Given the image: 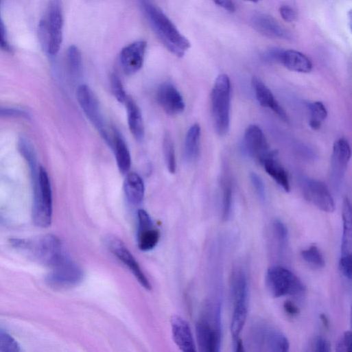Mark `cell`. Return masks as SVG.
<instances>
[{
  "label": "cell",
  "mask_w": 352,
  "mask_h": 352,
  "mask_svg": "<svg viewBox=\"0 0 352 352\" xmlns=\"http://www.w3.org/2000/svg\"><path fill=\"white\" fill-rule=\"evenodd\" d=\"M152 30L167 49L179 58L191 47L189 41L151 0H138Z\"/></svg>",
  "instance_id": "cell-1"
},
{
  "label": "cell",
  "mask_w": 352,
  "mask_h": 352,
  "mask_svg": "<svg viewBox=\"0 0 352 352\" xmlns=\"http://www.w3.org/2000/svg\"><path fill=\"white\" fill-rule=\"evenodd\" d=\"M14 247L27 250L41 263L51 269L69 259L60 239L55 235H47L36 241L14 239Z\"/></svg>",
  "instance_id": "cell-2"
},
{
  "label": "cell",
  "mask_w": 352,
  "mask_h": 352,
  "mask_svg": "<svg viewBox=\"0 0 352 352\" xmlns=\"http://www.w3.org/2000/svg\"><path fill=\"white\" fill-rule=\"evenodd\" d=\"M64 16L62 0H51L38 34L44 50L52 57L60 51L63 41Z\"/></svg>",
  "instance_id": "cell-3"
},
{
  "label": "cell",
  "mask_w": 352,
  "mask_h": 352,
  "mask_svg": "<svg viewBox=\"0 0 352 352\" xmlns=\"http://www.w3.org/2000/svg\"><path fill=\"white\" fill-rule=\"evenodd\" d=\"M231 81L225 75H220L215 80L211 94L213 123L216 133L223 137L230 127Z\"/></svg>",
  "instance_id": "cell-4"
},
{
  "label": "cell",
  "mask_w": 352,
  "mask_h": 352,
  "mask_svg": "<svg viewBox=\"0 0 352 352\" xmlns=\"http://www.w3.org/2000/svg\"><path fill=\"white\" fill-rule=\"evenodd\" d=\"M33 217L41 228L51 226L53 217V196L50 179L46 169L40 167L35 189Z\"/></svg>",
  "instance_id": "cell-5"
},
{
  "label": "cell",
  "mask_w": 352,
  "mask_h": 352,
  "mask_svg": "<svg viewBox=\"0 0 352 352\" xmlns=\"http://www.w3.org/2000/svg\"><path fill=\"white\" fill-rule=\"evenodd\" d=\"M266 283L268 292L274 298L285 295L298 296L305 292V286L296 274L279 266L268 269Z\"/></svg>",
  "instance_id": "cell-6"
},
{
  "label": "cell",
  "mask_w": 352,
  "mask_h": 352,
  "mask_svg": "<svg viewBox=\"0 0 352 352\" xmlns=\"http://www.w3.org/2000/svg\"><path fill=\"white\" fill-rule=\"evenodd\" d=\"M78 99L88 119L111 147L112 139L106 129L99 102L92 90L82 85L78 90Z\"/></svg>",
  "instance_id": "cell-7"
},
{
  "label": "cell",
  "mask_w": 352,
  "mask_h": 352,
  "mask_svg": "<svg viewBox=\"0 0 352 352\" xmlns=\"http://www.w3.org/2000/svg\"><path fill=\"white\" fill-rule=\"evenodd\" d=\"M105 244L108 250L131 271L139 283L150 290L152 285L149 279L124 242L117 237L108 235L105 239Z\"/></svg>",
  "instance_id": "cell-8"
},
{
  "label": "cell",
  "mask_w": 352,
  "mask_h": 352,
  "mask_svg": "<svg viewBox=\"0 0 352 352\" xmlns=\"http://www.w3.org/2000/svg\"><path fill=\"white\" fill-rule=\"evenodd\" d=\"M211 314L200 318L196 327V336L200 351L203 352H217L220 350L221 330L219 316L213 321L210 319Z\"/></svg>",
  "instance_id": "cell-9"
},
{
  "label": "cell",
  "mask_w": 352,
  "mask_h": 352,
  "mask_svg": "<svg viewBox=\"0 0 352 352\" xmlns=\"http://www.w3.org/2000/svg\"><path fill=\"white\" fill-rule=\"evenodd\" d=\"M84 278L82 268L71 258L51 269L47 277L49 285L55 289H65L80 283Z\"/></svg>",
  "instance_id": "cell-10"
},
{
  "label": "cell",
  "mask_w": 352,
  "mask_h": 352,
  "mask_svg": "<svg viewBox=\"0 0 352 352\" xmlns=\"http://www.w3.org/2000/svg\"><path fill=\"white\" fill-rule=\"evenodd\" d=\"M244 141L246 152L261 165L266 159L277 156V152L271 150L262 130L256 125L247 128Z\"/></svg>",
  "instance_id": "cell-11"
},
{
  "label": "cell",
  "mask_w": 352,
  "mask_h": 352,
  "mask_svg": "<svg viewBox=\"0 0 352 352\" xmlns=\"http://www.w3.org/2000/svg\"><path fill=\"white\" fill-rule=\"evenodd\" d=\"M305 198L318 209L333 213L335 210L333 199L327 188L322 182L308 180L303 186Z\"/></svg>",
  "instance_id": "cell-12"
},
{
  "label": "cell",
  "mask_w": 352,
  "mask_h": 352,
  "mask_svg": "<svg viewBox=\"0 0 352 352\" xmlns=\"http://www.w3.org/2000/svg\"><path fill=\"white\" fill-rule=\"evenodd\" d=\"M160 239V232L151 217L143 209L138 211V246L142 251L153 250Z\"/></svg>",
  "instance_id": "cell-13"
},
{
  "label": "cell",
  "mask_w": 352,
  "mask_h": 352,
  "mask_svg": "<svg viewBox=\"0 0 352 352\" xmlns=\"http://www.w3.org/2000/svg\"><path fill=\"white\" fill-rule=\"evenodd\" d=\"M146 48V42L138 41L123 49L120 55V61L127 75H134L141 69Z\"/></svg>",
  "instance_id": "cell-14"
},
{
  "label": "cell",
  "mask_w": 352,
  "mask_h": 352,
  "mask_svg": "<svg viewBox=\"0 0 352 352\" xmlns=\"http://www.w3.org/2000/svg\"><path fill=\"white\" fill-rule=\"evenodd\" d=\"M157 100L163 110L169 115H179L185 108L180 93L170 83H165L161 86L157 92Z\"/></svg>",
  "instance_id": "cell-15"
},
{
  "label": "cell",
  "mask_w": 352,
  "mask_h": 352,
  "mask_svg": "<svg viewBox=\"0 0 352 352\" xmlns=\"http://www.w3.org/2000/svg\"><path fill=\"white\" fill-rule=\"evenodd\" d=\"M253 338L254 342L259 347H266L269 351L285 352L290 348L288 339L277 329L259 328Z\"/></svg>",
  "instance_id": "cell-16"
},
{
  "label": "cell",
  "mask_w": 352,
  "mask_h": 352,
  "mask_svg": "<svg viewBox=\"0 0 352 352\" xmlns=\"http://www.w3.org/2000/svg\"><path fill=\"white\" fill-rule=\"evenodd\" d=\"M173 338L179 349L185 352L196 351V344L189 323L179 316L171 318Z\"/></svg>",
  "instance_id": "cell-17"
},
{
  "label": "cell",
  "mask_w": 352,
  "mask_h": 352,
  "mask_svg": "<svg viewBox=\"0 0 352 352\" xmlns=\"http://www.w3.org/2000/svg\"><path fill=\"white\" fill-rule=\"evenodd\" d=\"M252 86L256 99L262 107L270 109L282 121H288L285 110L276 100L270 90L259 78H253Z\"/></svg>",
  "instance_id": "cell-18"
},
{
  "label": "cell",
  "mask_w": 352,
  "mask_h": 352,
  "mask_svg": "<svg viewBox=\"0 0 352 352\" xmlns=\"http://www.w3.org/2000/svg\"><path fill=\"white\" fill-rule=\"evenodd\" d=\"M251 24L255 31L266 37L285 40L290 38L289 33L268 15L259 14L254 16Z\"/></svg>",
  "instance_id": "cell-19"
},
{
  "label": "cell",
  "mask_w": 352,
  "mask_h": 352,
  "mask_svg": "<svg viewBox=\"0 0 352 352\" xmlns=\"http://www.w3.org/2000/svg\"><path fill=\"white\" fill-rule=\"evenodd\" d=\"M351 155V148L346 139H339L334 143L331 156V168L335 178H342Z\"/></svg>",
  "instance_id": "cell-20"
},
{
  "label": "cell",
  "mask_w": 352,
  "mask_h": 352,
  "mask_svg": "<svg viewBox=\"0 0 352 352\" xmlns=\"http://www.w3.org/2000/svg\"><path fill=\"white\" fill-rule=\"evenodd\" d=\"M280 63L291 71L300 73H309L312 70V63L304 54L294 51H283Z\"/></svg>",
  "instance_id": "cell-21"
},
{
  "label": "cell",
  "mask_w": 352,
  "mask_h": 352,
  "mask_svg": "<svg viewBox=\"0 0 352 352\" xmlns=\"http://www.w3.org/2000/svg\"><path fill=\"white\" fill-rule=\"evenodd\" d=\"M230 292L233 305L246 303L248 285L244 270L237 268L232 272L230 280Z\"/></svg>",
  "instance_id": "cell-22"
},
{
  "label": "cell",
  "mask_w": 352,
  "mask_h": 352,
  "mask_svg": "<svg viewBox=\"0 0 352 352\" xmlns=\"http://www.w3.org/2000/svg\"><path fill=\"white\" fill-rule=\"evenodd\" d=\"M124 187L126 198L130 204L137 206L142 203L145 196V185L139 174H128Z\"/></svg>",
  "instance_id": "cell-23"
},
{
  "label": "cell",
  "mask_w": 352,
  "mask_h": 352,
  "mask_svg": "<svg viewBox=\"0 0 352 352\" xmlns=\"http://www.w3.org/2000/svg\"><path fill=\"white\" fill-rule=\"evenodd\" d=\"M126 105L128 121L130 130L133 137L139 141H141L145 137V126L141 112L131 98L128 97L125 102Z\"/></svg>",
  "instance_id": "cell-24"
},
{
  "label": "cell",
  "mask_w": 352,
  "mask_h": 352,
  "mask_svg": "<svg viewBox=\"0 0 352 352\" xmlns=\"http://www.w3.org/2000/svg\"><path fill=\"white\" fill-rule=\"evenodd\" d=\"M111 147L115 151L118 168L122 174H126L132 165L131 156L129 149L121 136L115 131Z\"/></svg>",
  "instance_id": "cell-25"
},
{
  "label": "cell",
  "mask_w": 352,
  "mask_h": 352,
  "mask_svg": "<svg viewBox=\"0 0 352 352\" xmlns=\"http://www.w3.org/2000/svg\"><path fill=\"white\" fill-rule=\"evenodd\" d=\"M276 157L266 159L261 163V165L263 167L266 172L280 187L285 192H289L290 191V184L288 174L278 163Z\"/></svg>",
  "instance_id": "cell-26"
},
{
  "label": "cell",
  "mask_w": 352,
  "mask_h": 352,
  "mask_svg": "<svg viewBox=\"0 0 352 352\" xmlns=\"http://www.w3.org/2000/svg\"><path fill=\"white\" fill-rule=\"evenodd\" d=\"M343 233L341 245V255H351L352 223L351 207L348 198H345L342 204Z\"/></svg>",
  "instance_id": "cell-27"
},
{
  "label": "cell",
  "mask_w": 352,
  "mask_h": 352,
  "mask_svg": "<svg viewBox=\"0 0 352 352\" xmlns=\"http://www.w3.org/2000/svg\"><path fill=\"white\" fill-rule=\"evenodd\" d=\"M200 126L196 124L189 130L185 143V156L189 161L197 159L200 152Z\"/></svg>",
  "instance_id": "cell-28"
},
{
  "label": "cell",
  "mask_w": 352,
  "mask_h": 352,
  "mask_svg": "<svg viewBox=\"0 0 352 352\" xmlns=\"http://www.w3.org/2000/svg\"><path fill=\"white\" fill-rule=\"evenodd\" d=\"M247 312V303H238L234 305V310L231 325V331L233 340L239 337L246 321Z\"/></svg>",
  "instance_id": "cell-29"
},
{
  "label": "cell",
  "mask_w": 352,
  "mask_h": 352,
  "mask_svg": "<svg viewBox=\"0 0 352 352\" xmlns=\"http://www.w3.org/2000/svg\"><path fill=\"white\" fill-rule=\"evenodd\" d=\"M307 108L310 113L309 126L313 130H318L322 121L327 116V111L322 102H315L307 104Z\"/></svg>",
  "instance_id": "cell-30"
},
{
  "label": "cell",
  "mask_w": 352,
  "mask_h": 352,
  "mask_svg": "<svg viewBox=\"0 0 352 352\" xmlns=\"http://www.w3.org/2000/svg\"><path fill=\"white\" fill-rule=\"evenodd\" d=\"M302 259L310 266L316 269H322L325 266V259L318 248L312 245L301 251Z\"/></svg>",
  "instance_id": "cell-31"
},
{
  "label": "cell",
  "mask_w": 352,
  "mask_h": 352,
  "mask_svg": "<svg viewBox=\"0 0 352 352\" xmlns=\"http://www.w3.org/2000/svg\"><path fill=\"white\" fill-rule=\"evenodd\" d=\"M67 64L71 75L78 78L82 71V56L76 46L73 45L68 50Z\"/></svg>",
  "instance_id": "cell-32"
},
{
  "label": "cell",
  "mask_w": 352,
  "mask_h": 352,
  "mask_svg": "<svg viewBox=\"0 0 352 352\" xmlns=\"http://www.w3.org/2000/svg\"><path fill=\"white\" fill-rule=\"evenodd\" d=\"M233 191L231 183L228 179L222 182V220L227 221L230 217L232 206Z\"/></svg>",
  "instance_id": "cell-33"
},
{
  "label": "cell",
  "mask_w": 352,
  "mask_h": 352,
  "mask_svg": "<svg viewBox=\"0 0 352 352\" xmlns=\"http://www.w3.org/2000/svg\"><path fill=\"white\" fill-rule=\"evenodd\" d=\"M163 150L167 169L171 174L176 171V161L174 145L169 134H166L163 141Z\"/></svg>",
  "instance_id": "cell-34"
},
{
  "label": "cell",
  "mask_w": 352,
  "mask_h": 352,
  "mask_svg": "<svg viewBox=\"0 0 352 352\" xmlns=\"http://www.w3.org/2000/svg\"><path fill=\"white\" fill-rule=\"evenodd\" d=\"M0 351L3 352H19L21 347L17 340L3 330H0Z\"/></svg>",
  "instance_id": "cell-35"
},
{
  "label": "cell",
  "mask_w": 352,
  "mask_h": 352,
  "mask_svg": "<svg viewBox=\"0 0 352 352\" xmlns=\"http://www.w3.org/2000/svg\"><path fill=\"white\" fill-rule=\"evenodd\" d=\"M272 228L280 248H285L288 238L287 227L280 220L276 219L273 221Z\"/></svg>",
  "instance_id": "cell-36"
},
{
  "label": "cell",
  "mask_w": 352,
  "mask_h": 352,
  "mask_svg": "<svg viewBox=\"0 0 352 352\" xmlns=\"http://www.w3.org/2000/svg\"><path fill=\"white\" fill-rule=\"evenodd\" d=\"M110 85L113 93L117 100L120 103H125L128 96L125 92L120 78L116 74H113L111 75Z\"/></svg>",
  "instance_id": "cell-37"
},
{
  "label": "cell",
  "mask_w": 352,
  "mask_h": 352,
  "mask_svg": "<svg viewBox=\"0 0 352 352\" xmlns=\"http://www.w3.org/2000/svg\"><path fill=\"white\" fill-rule=\"evenodd\" d=\"M31 117L30 113L25 110L0 106V118H14L28 119Z\"/></svg>",
  "instance_id": "cell-38"
},
{
  "label": "cell",
  "mask_w": 352,
  "mask_h": 352,
  "mask_svg": "<svg viewBox=\"0 0 352 352\" xmlns=\"http://www.w3.org/2000/svg\"><path fill=\"white\" fill-rule=\"evenodd\" d=\"M339 270L342 275L351 280L352 274L351 255H341L339 260Z\"/></svg>",
  "instance_id": "cell-39"
},
{
  "label": "cell",
  "mask_w": 352,
  "mask_h": 352,
  "mask_svg": "<svg viewBox=\"0 0 352 352\" xmlns=\"http://www.w3.org/2000/svg\"><path fill=\"white\" fill-rule=\"evenodd\" d=\"M250 181L259 198V199L265 202L266 199V193L265 185L261 178L255 173H251L250 174Z\"/></svg>",
  "instance_id": "cell-40"
},
{
  "label": "cell",
  "mask_w": 352,
  "mask_h": 352,
  "mask_svg": "<svg viewBox=\"0 0 352 352\" xmlns=\"http://www.w3.org/2000/svg\"><path fill=\"white\" fill-rule=\"evenodd\" d=\"M351 337L352 334L350 331H345L338 340L336 351L338 352H350L351 351Z\"/></svg>",
  "instance_id": "cell-41"
},
{
  "label": "cell",
  "mask_w": 352,
  "mask_h": 352,
  "mask_svg": "<svg viewBox=\"0 0 352 352\" xmlns=\"http://www.w3.org/2000/svg\"><path fill=\"white\" fill-rule=\"evenodd\" d=\"M0 49L7 52H12V47L9 42L5 25L0 14Z\"/></svg>",
  "instance_id": "cell-42"
},
{
  "label": "cell",
  "mask_w": 352,
  "mask_h": 352,
  "mask_svg": "<svg viewBox=\"0 0 352 352\" xmlns=\"http://www.w3.org/2000/svg\"><path fill=\"white\" fill-rule=\"evenodd\" d=\"M312 346L313 351L329 352L331 351L329 342L322 336L316 338Z\"/></svg>",
  "instance_id": "cell-43"
},
{
  "label": "cell",
  "mask_w": 352,
  "mask_h": 352,
  "mask_svg": "<svg viewBox=\"0 0 352 352\" xmlns=\"http://www.w3.org/2000/svg\"><path fill=\"white\" fill-rule=\"evenodd\" d=\"M279 13L284 21L288 23H294L297 19L296 12L290 6L283 5L279 9Z\"/></svg>",
  "instance_id": "cell-44"
},
{
  "label": "cell",
  "mask_w": 352,
  "mask_h": 352,
  "mask_svg": "<svg viewBox=\"0 0 352 352\" xmlns=\"http://www.w3.org/2000/svg\"><path fill=\"white\" fill-rule=\"evenodd\" d=\"M283 309L285 313L291 317H294L300 313L299 308L290 301H286L283 303Z\"/></svg>",
  "instance_id": "cell-45"
},
{
  "label": "cell",
  "mask_w": 352,
  "mask_h": 352,
  "mask_svg": "<svg viewBox=\"0 0 352 352\" xmlns=\"http://www.w3.org/2000/svg\"><path fill=\"white\" fill-rule=\"evenodd\" d=\"M215 5L230 13L235 12V5L232 0H213Z\"/></svg>",
  "instance_id": "cell-46"
},
{
  "label": "cell",
  "mask_w": 352,
  "mask_h": 352,
  "mask_svg": "<svg viewBox=\"0 0 352 352\" xmlns=\"http://www.w3.org/2000/svg\"><path fill=\"white\" fill-rule=\"evenodd\" d=\"M283 51L277 49H270L266 54L265 58L268 60L280 62Z\"/></svg>",
  "instance_id": "cell-47"
},
{
  "label": "cell",
  "mask_w": 352,
  "mask_h": 352,
  "mask_svg": "<svg viewBox=\"0 0 352 352\" xmlns=\"http://www.w3.org/2000/svg\"><path fill=\"white\" fill-rule=\"evenodd\" d=\"M235 351L243 352L244 351V346L242 340L240 337L233 340Z\"/></svg>",
  "instance_id": "cell-48"
},
{
  "label": "cell",
  "mask_w": 352,
  "mask_h": 352,
  "mask_svg": "<svg viewBox=\"0 0 352 352\" xmlns=\"http://www.w3.org/2000/svg\"><path fill=\"white\" fill-rule=\"evenodd\" d=\"M320 320H321L324 327L327 329H328L329 327V319H328L327 316L325 314H321L320 315Z\"/></svg>",
  "instance_id": "cell-49"
},
{
  "label": "cell",
  "mask_w": 352,
  "mask_h": 352,
  "mask_svg": "<svg viewBox=\"0 0 352 352\" xmlns=\"http://www.w3.org/2000/svg\"><path fill=\"white\" fill-rule=\"evenodd\" d=\"M247 1L251 2V3H258L260 1V0H247Z\"/></svg>",
  "instance_id": "cell-50"
}]
</instances>
